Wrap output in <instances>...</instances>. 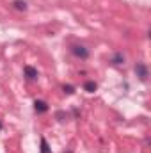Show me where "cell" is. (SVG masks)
Listing matches in <instances>:
<instances>
[{
	"mask_svg": "<svg viewBox=\"0 0 151 153\" xmlns=\"http://www.w3.org/2000/svg\"><path fill=\"white\" fill-rule=\"evenodd\" d=\"M71 53L78 57V59H82V61H85V59H89V48H85L84 45H71Z\"/></svg>",
	"mask_w": 151,
	"mask_h": 153,
	"instance_id": "6da1fadb",
	"label": "cell"
},
{
	"mask_svg": "<svg viewBox=\"0 0 151 153\" xmlns=\"http://www.w3.org/2000/svg\"><path fill=\"white\" fill-rule=\"evenodd\" d=\"M135 73H137V76H139L142 82H146L148 76H150V73H148V66H146L144 62H137V64H135Z\"/></svg>",
	"mask_w": 151,
	"mask_h": 153,
	"instance_id": "7a4b0ae2",
	"label": "cell"
},
{
	"mask_svg": "<svg viewBox=\"0 0 151 153\" xmlns=\"http://www.w3.org/2000/svg\"><path fill=\"white\" fill-rule=\"evenodd\" d=\"M23 73H25V76H27V80H30V82H34V80H38V78H39L38 70H36V68H32V66H29V64L23 68Z\"/></svg>",
	"mask_w": 151,
	"mask_h": 153,
	"instance_id": "3957f363",
	"label": "cell"
},
{
	"mask_svg": "<svg viewBox=\"0 0 151 153\" xmlns=\"http://www.w3.org/2000/svg\"><path fill=\"white\" fill-rule=\"evenodd\" d=\"M48 103L46 102H43V100H36L34 102V111L38 112V114H44V112H48Z\"/></svg>",
	"mask_w": 151,
	"mask_h": 153,
	"instance_id": "277c9868",
	"label": "cell"
},
{
	"mask_svg": "<svg viewBox=\"0 0 151 153\" xmlns=\"http://www.w3.org/2000/svg\"><path fill=\"white\" fill-rule=\"evenodd\" d=\"M110 61H112L115 66H121V64H124V55H123L121 52H115V53L112 55V59H110Z\"/></svg>",
	"mask_w": 151,
	"mask_h": 153,
	"instance_id": "5b68a950",
	"label": "cell"
},
{
	"mask_svg": "<svg viewBox=\"0 0 151 153\" xmlns=\"http://www.w3.org/2000/svg\"><path fill=\"white\" fill-rule=\"evenodd\" d=\"M84 89H85L87 93H94V91L98 89V84H96L94 80H87V82L84 84Z\"/></svg>",
	"mask_w": 151,
	"mask_h": 153,
	"instance_id": "8992f818",
	"label": "cell"
},
{
	"mask_svg": "<svg viewBox=\"0 0 151 153\" xmlns=\"http://www.w3.org/2000/svg\"><path fill=\"white\" fill-rule=\"evenodd\" d=\"M39 152L41 153H52V148H50V144H48V141L44 137H41V148H39Z\"/></svg>",
	"mask_w": 151,
	"mask_h": 153,
	"instance_id": "52a82bcc",
	"label": "cell"
},
{
	"mask_svg": "<svg viewBox=\"0 0 151 153\" xmlns=\"http://www.w3.org/2000/svg\"><path fill=\"white\" fill-rule=\"evenodd\" d=\"M13 5H14V9H18V11H27V2H25V0H14Z\"/></svg>",
	"mask_w": 151,
	"mask_h": 153,
	"instance_id": "ba28073f",
	"label": "cell"
},
{
	"mask_svg": "<svg viewBox=\"0 0 151 153\" xmlns=\"http://www.w3.org/2000/svg\"><path fill=\"white\" fill-rule=\"evenodd\" d=\"M62 91H64L66 94H73V93H75V85H71V84H64V85H62Z\"/></svg>",
	"mask_w": 151,
	"mask_h": 153,
	"instance_id": "9c48e42d",
	"label": "cell"
},
{
	"mask_svg": "<svg viewBox=\"0 0 151 153\" xmlns=\"http://www.w3.org/2000/svg\"><path fill=\"white\" fill-rule=\"evenodd\" d=\"M64 117H68L64 112H57V119H59V121H64Z\"/></svg>",
	"mask_w": 151,
	"mask_h": 153,
	"instance_id": "30bf717a",
	"label": "cell"
},
{
	"mask_svg": "<svg viewBox=\"0 0 151 153\" xmlns=\"http://www.w3.org/2000/svg\"><path fill=\"white\" fill-rule=\"evenodd\" d=\"M2 128H4V123H2V121H0V130H2Z\"/></svg>",
	"mask_w": 151,
	"mask_h": 153,
	"instance_id": "8fae6325",
	"label": "cell"
},
{
	"mask_svg": "<svg viewBox=\"0 0 151 153\" xmlns=\"http://www.w3.org/2000/svg\"><path fill=\"white\" fill-rule=\"evenodd\" d=\"M64 153H73V152H71V150H68V152H64Z\"/></svg>",
	"mask_w": 151,
	"mask_h": 153,
	"instance_id": "7c38bea8",
	"label": "cell"
}]
</instances>
